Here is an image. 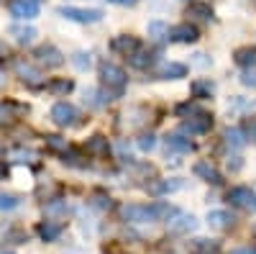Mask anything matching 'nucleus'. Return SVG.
I'll return each mask as SVG.
<instances>
[{"label": "nucleus", "instance_id": "nucleus-2", "mask_svg": "<svg viewBox=\"0 0 256 254\" xmlns=\"http://www.w3.org/2000/svg\"><path fill=\"white\" fill-rule=\"evenodd\" d=\"M100 77H102V82L108 85V90H113V93H123V88H126V82H128V77H126V72L118 67V65H113V62H102L100 65Z\"/></svg>", "mask_w": 256, "mask_h": 254}, {"label": "nucleus", "instance_id": "nucleus-6", "mask_svg": "<svg viewBox=\"0 0 256 254\" xmlns=\"http://www.w3.org/2000/svg\"><path fill=\"white\" fill-rule=\"evenodd\" d=\"M13 70H16V75L24 80L26 85H31V88H38L41 82H44V75H41L31 62H26V59H13Z\"/></svg>", "mask_w": 256, "mask_h": 254}, {"label": "nucleus", "instance_id": "nucleus-7", "mask_svg": "<svg viewBox=\"0 0 256 254\" xmlns=\"http://www.w3.org/2000/svg\"><path fill=\"white\" fill-rule=\"evenodd\" d=\"M166 228H169V234L184 236V234H192V231L198 228V218L190 216V213H174V218L166 221Z\"/></svg>", "mask_w": 256, "mask_h": 254}, {"label": "nucleus", "instance_id": "nucleus-33", "mask_svg": "<svg viewBox=\"0 0 256 254\" xmlns=\"http://www.w3.org/2000/svg\"><path fill=\"white\" fill-rule=\"evenodd\" d=\"M241 82L248 85V88H256V72H246V75L241 77Z\"/></svg>", "mask_w": 256, "mask_h": 254}, {"label": "nucleus", "instance_id": "nucleus-3", "mask_svg": "<svg viewBox=\"0 0 256 254\" xmlns=\"http://www.w3.org/2000/svg\"><path fill=\"white\" fill-rule=\"evenodd\" d=\"M56 13L67 21H74V24H98L102 18V11H98V8L82 11V8H72V6H62V8H56Z\"/></svg>", "mask_w": 256, "mask_h": 254}, {"label": "nucleus", "instance_id": "nucleus-15", "mask_svg": "<svg viewBox=\"0 0 256 254\" xmlns=\"http://www.w3.org/2000/svg\"><path fill=\"white\" fill-rule=\"evenodd\" d=\"M166 149H174V152L190 154L192 149H195V144H192L190 139H184V136H180V134H169V136H166Z\"/></svg>", "mask_w": 256, "mask_h": 254}, {"label": "nucleus", "instance_id": "nucleus-35", "mask_svg": "<svg viewBox=\"0 0 256 254\" xmlns=\"http://www.w3.org/2000/svg\"><path fill=\"white\" fill-rule=\"evenodd\" d=\"M246 136H248L251 141H256V121H251V123H248V129H246Z\"/></svg>", "mask_w": 256, "mask_h": 254}, {"label": "nucleus", "instance_id": "nucleus-11", "mask_svg": "<svg viewBox=\"0 0 256 254\" xmlns=\"http://www.w3.org/2000/svg\"><path fill=\"white\" fill-rule=\"evenodd\" d=\"M210 126H212V118L208 113H198L182 123V131L184 134H205V131H210Z\"/></svg>", "mask_w": 256, "mask_h": 254}, {"label": "nucleus", "instance_id": "nucleus-13", "mask_svg": "<svg viewBox=\"0 0 256 254\" xmlns=\"http://www.w3.org/2000/svg\"><path fill=\"white\" fill-rule=\"evenodd\" d=\"M208 223H210V228H216V231H226V228L233 226V216L226 213V210H210Z\"/></svg>", "mask_w": 256, "mask_h": 254}, {"label": "nucleus", "instance_id": "nucleus-27", "mask_svg": "<svg viewBox=\"0 0 256 254\" xmlns=\"http://www.w3.org/2000/svg\"><path fill=\"white\" fill-rule=\"evenodd\" d=\"M20 205L18 195H8V193H0V210H13Z\"/></svg>", "mask_w": 256, "mask_h": 254}, {"label": "nucleus", "instance_id": "nucleus-8", "mask_svg": "<svg viewBox=\"0 0 256 254\" xmlns=\"http://www.w3.org/2000/svg\"><path fill=\"white\" fill-rule=\"evenodd\" d=\"M34 59L38 62V65H44V67H62L64 65V54L52 47V44H44V47H38L34 52Z\"/></svg>", "mask_w": 256, "mask_h": 254}, {"label": "nucleus", "instance_id": "nucleus-40", "mask_svg": "<svg viewBox=\"0 0 256 254\" xmlns=\"http://www.w3.org/2000/svg\"><path fill=\"white\" fill-rule=\"evenodd\" d=\"M0 85H3V75H0Z\"/></svg>", "mask_w": 256, "mask_h": 254}, {"label": "nucleus", "instance_id": "nucleus-22", "mask_svg": "<svg viewBox=\"0 0 256 254\" xmlns=\"http://www.w3.org/2000/svg\"><path fill=\"white\" fill-rule=\"evenodd\" d=\"M38 236L44 239V241H54V239H59V234H62V226L59 223H52V221H46V223H38Z\"/></svg>", "mask_w": 256, "mask_h": 254}, {"label": "nucleus", "instance_id": "nucleus-4", "mask_svg": "<svg viewBox=\"0 0 256 254\" xmlns=\"http://www.w3.org/2000/svg\"><path fill=\"white\" fill-rule=\"evenodd\" d=\"M52 121L62 129H67V126H77L80 123V111L74 108L72 103H56L52 108Z\"/></svg>", "mask_w": 256, "mask_h": 254}, {"label": "nucleus", "instance_id": "nucleus-31", "mask_svg": "<svg viewBox=\"0 0 256 254\" xmlns=\"http://www.w3.org/2000/svg\"><path fill=\"white\" fill-rule=\"evenodd\" d=\"M148 31L154 34V39H164L162 34H166V36H169V29H166L164 24H152V26H148Z\"/></svg>", "mask_w": 256, "mask_h": 254}, {"label": "nucleus", "instance_id": "nucleus-16", "mask_svg": "<svg viewBox=\"0 0 256 254\" xmlns=\"http://www.w3.org/2000/svg\"><path fill=\"white\" fill-rule=\"evenodd\" d=\"M108 152H110V144H108L105 136L88 139V154H92V157H108Z\"/></svg>", "mask_w": 256, "mask_h": 254}, {"label": "nucleus", "instance_id": "nucleus-37", "mask_svg": "<svg viewBox=\"0 0 256 254\" xmlns=\"http://www.w3.org/2000/svg\"><path fill=\"white\" fill-rule=\"evenodd\" d=\"M110 3H118V6H134L136 0H110Z\"/></svg>", "mask_w": 256, "mask_h": 254}, {"label": "nucleus", "instance_id": "nucleus-38", "mask_svg": "<svg viewBox=\"0 0 256 254\" xmlns=\"http://www.w3.org/2000/svg\"><path fill=\"white\" fill-rule=\"evenodd\" d=\"M3 175H6V167H3V164H0V177H3Z\"/></svg>", "mask_w": 256, "mask_h": 254}, {"label": "nucleus", "instance_id": "nucleus-12", "mask_svg": "<svg viewBox=\"0 0 256 254\" xmlns=\"http://www.w3.org/2000/svg\"><path fill=\"white\" fill-rule=\"evenodd\" d=\"M110 47H113V52H118V54H123V57H134L141 44H138L136 36H116V39L110 41Z\"/></svg>", "mask_w": 256, "mask_h": 254}, {"label": "nucleus", "instance_id": "nucleus-39", "mask_svg": "<svg viewBox=\"0 0 256 254\" xmlns=\"http://www.w3.org/2000/svg\"><path fill=\"white\" fill-rule=\"evenodd\" d=\"M0 254H13L10 249H0Z\"/></svg>", "mask_w": 256, "mask_h": 254}, {"label": "nucleus", "instance_id": "nucleus-30", "mask_svg": "<svg viewBox=\"0 0 256 254\" xmlns=\"http://www.w3.org/2000/svg\"><path fill=\"white\" fill-rule=\"evenodd\" d=\"M180 182H162V185H154L152 193H169V190H177Z\"/></svg>", "mask_w": 256, "mask_h": 254}, {"label": "nucleus", "instance_id": "nucleus-28", "mask_svg": "<svg viewBox=\"0 0 256 254\" xmlns=\"http://www.w3.org/2000/svg\"><path fill=\"white\" fill-rule=\"evenodd\" d=\"M46 146H49V149H54V152H67L70 149L67 139H62V136H46Z\"/></svg>", "mask_w": 256, "mask_h": 254}, {"label": "nucleus", "instance_id": "nucleus-36", "mask_svg": "<svg viewBox=\"0 0 256 254\" xmlns=\"http://www.w3.org/2000/svg\"><path fill=\"white\" fill-rule=\"evenodd\" d=\"M230 254H256V246H241V249H233Z\"/></svg>", "mask_w": 256, "mask_h": 254}, {"label": "nucleus", "instance_id": "nucleus-14", "mask_svg": "<svg viewBox=\"0 0 256 254\" xmlns=\"http://www.w3.org/2000/svg\"><path fill=\"white\" fill-rule=\"evenodd\" d=\"M195 175L202 177V180H208V182H212V185H220V182H223L220 172H218V169L212 167L210 162H198V164H195Z\"/></svg>", "mask_w": 256, "mask_h": 254}, {"label": "nucleus", "instance_id": "nucleus-10", "mask_svg": "<svg viewBox=\"0 0 256 254\" xmlns=\"http://www.w3.org/2000/svg\"><path fill=\"white\" fill-rule=\"evenodd\" d=\"M10 13L20 21H31L38 16V3L36 0H13L10 3Z\"/></svg>", "mask_w": 256, "mask_h": 254}, {"label": "nucleus", "instance_id": "nucleus-19", "mask_svg": "<svg viewBox=\"0 0 256 254\" xmlns=\"http://www.w3.org/2000/svg\"><path fill=\"white\" fill-rule=\"evenodd\" d=\"M184 75H187V67L184 65H177V62H169V65H164L159 70V77H164V80H180Z\"/></svg>", "mask_w": 256, "mask_h": 254}, {"label": "nucleus", "instance_id": "nucleus-26", "mask_svg": "<svg viewBox=\"0 0 256 254\" xmlns=\"http://www.w3.org/2000/svg\"><path fill=\"white\" fill-rule=\"evenodd\" d=\"M154 62V54L152 52H136L134 57H131V65L134 67H148Z\"/></svg>", "mask_w": 256, "mask_h": 254}, {"label": "nucleus", "instance_id": "nucleus-20", "mask_svg": "<svg viewBox=\"0 0 256 254\" xmlns=\"http://www.w3.org/2000/svg\"><path fill=\"white\" fill-rule=\"evenodd\" d=\"M223 139H226L228 146H233V149H241V146L246 144V134L241 129H236V126H233V129H226L223 131Z\"/></svg>", "mask_w": 256, "mask_h": 254}, {"label": "nucleus", "instance_id": "nucleus-34", "mask_svg": "<svg viewBox=\"0 0 256 254\" xmlns=\"http://www.w3.org/2000/svg\"><path fill=\"white\" fill-rule=\"evenodd\" d=\"M10 121V113H8V108H6V105H0V126H3V123H8Z\"/></svg>", "mask_w": 256, "mask_h": 254}, {"label": "nucleus", "instance_id": "nucleus-17", "mask_svg": "<svg viewBox=\"0 0 256 254\" xmlns=\"http://www.w3.org/2000/svg\"><path fill=\"white\" fill-rule=\"evenodd\" d=\"M187 16L198 18V21H210V18H212V8H210L208 3H200V0H195V3H190Z\"/></svg>", "mask_w": 256, "mask_h": 254}, {"label": "nucleus", "instance_id": "nucleus-18", "mask_svg": "<svg viewBox=\"0 0 256 254\" xmlns=\"http://www.w3.org/2000/svg\"><path fill=\"white\" fill-rule=\"evenodd\" d=\"M8 157L13 162H20V164H36L38 162V152H34V149H10Z\"/></svg>", "mask_w": 256, "mask_h": 254}, {"label": "nucleus", "instance_id": "nucleus-23", "mask_svg": "<svg viewBox=\"0 0 256 254\" xmlns=\"http://www.w3.org/2000/svg\"><path fill=\"white\" fill-rule=\"evenodd\" d=\"M190 90H192V95H195V98L205 100V98L212 95V90H216V88H212V82H210V80H195Z\"/></svg>", "mask_w": 256, "mask_h": 254}, {"label": "nucleus", "instance_id": "nucleus-1", "mask_svg": "<svg viewBox=\"0 0 256 254\" xmlns=\"http://www.w3.org/2000/svg\"><path fill=\"white\" fill-rule=\"evenodd\" d=\"M123 218L128 223H152V221H162V218H169L174 216L177 210L169 208L166 203H154V205H138V203H131V205H123Z\"/></svg>", "mask_w": 256, "mask_h": 254}, {"label": "nucleus", "instance_id": "nucleus-9", "mask_svg": "<svg viewBox=\"0 0 256 254\" xmlns=\"http://www.w3.org/2000/svg\"><path fill=\"white\" fill-rule=\"evenodd\" d=\"M198 36L200 34L192 24H177L169 29V41H174V44H195Z\"/></svg>", "mask_w": 256, "mask_h": 254}, {"label": "nucleus", "instance_id": "nucleus-24", "mask_svg": "<svg viewBox=\"0 0 256 254\" xmlns=\"http://www.w3.org/2000/svg\"><path fill=\"white\" fill-rule=\"evenodd\" d=\"M72 88H74L72 80H52L49 82V93H54V95H67V93H72Z\"/></svg>", "mask_w": 256, "mask_h": 254}, {"label": "nucleus", "instance_id": "nucleus-5", "mask_svg": "<svg viewBox=\"0 0 256 254\" xmlns=\"http://www.w3.org/2000/svg\"><path fill=\"white\" fill-rule=\"evenodd\" d=\"M228 203L236 205V208H244V210H256V195H254V190L251 187H244V185L228 190Z\"/></svg>", "mask_w": 256, "mask_h": 254}, {"label": "nucleus", "instance_id": "nucleus-21", "mask_svg": "<svg viewBox=\"0 0 256 254\" xmlns=\"http://www.w3.org/2000/svg\"><path fill=\"white\" fill-rule=\"evenodd\" d=\"M10 34L16 36L18 44H31V41L38 36L36 29H31V26H10Z\"/></svg>", "mask_w": 256, "mask_h": 254}, {"label": "nucleus", "instance_id": "nucleus-32", "mask_svg": "<svg viewBox=\"0 0 256 254\" xmlns=\"http://www.w3.org/2000/svg\"><path fill=\"white\" fill-rule=\"evenodd\" d=\"M74 65H77L80 70L90 67V57H88V54H74Z\"/></svg>", "mask_w": 256, "mask_h": 254}, {"label": "nucleus", "instance_id": "nucleus-25", "mask_svg": "<svg viewBox=\"0 0 256 254\" xmlns=\"http://www.w3.org/2000/svg\"><path fill=\"white\" fill-rule=\"evenodd\" d=\"M236 62L241 67H256V49H238Z\"/></svg>", "mask_w": 256, "mask_h": 254}, {"label": "nucleus", "instance_id": "nucleus-29", "mask_svg": "<svg viewBox=\"0 0 256 254\" xmlns=\"http://www.w3.org/2000/svg\"><path fill=\"white\" fill-rule=\"evenodd\" d=\"M154 146H156V136L154 134H141L138 136V149L141 152H152Z\"/></svg>", "mask_w": 256, "mask_h": 254}]
</instances>
